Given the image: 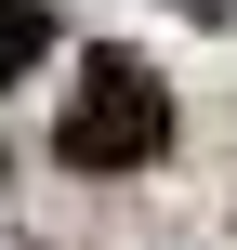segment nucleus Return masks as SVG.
Returning a JSON list of instances; mask_svg holds the SVG:
<instances>
[{
    "instance_id": "1",
    "label": "nucleus",
    "mask_w": 237,
    "mask_h": 250,
    "mask_svg": "<svg viewBox=\"0 0 237 250\" xmlns=\"http://www.w3.org/2000/svg\"><path fill=\"white\" fill-rule=\"evenodd\" d=\"M158 145H172L158 66H145V53H92L79 92H66V119H53V158H66V171H145Z\"/></svg>"
},
{
    "instance_id": "2",
    "label": "nucleus",
    "mask_w": 237,
    "mask_h": 250,
    "mask_svg": "<svg viewBox=\"0 0 237 250\" xmlns=\"http://www.w3.org/2000/svg\"><path fill=\"white\" fill-rule=\"evenodd\" d=\"M40 53H53V0H0V92H13Z\"/></svg>"
},
{
    "instance_id": "3",
    "label": "nucleus",
    "mask_w": 237,
    "mask_h": 250,
    "mask_svg": "<svg viewBox=\"0 0 237 250\" xmlns=\"http://www.w3.org/2000/svg\"><path fill=\"white\" fill-rule=\"evenodd\" d=\"M185 13H198V26H224V13H237V0H185Z\"/></svg>"
}]
</instances>
